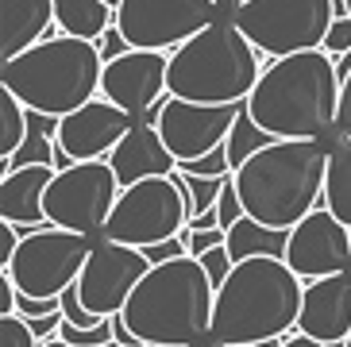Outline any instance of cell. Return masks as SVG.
Returning <instances> with one entry per match:
<instances>
[{"instance_id":"obj_39","label":"cell","mask_w":351,"mask_h":347,"mask_svg":"<svg viewBox=\"0 0 351 347\" xmlns=\"http://www.w3.org/2000/svg\"><path fill=\"white\" fill-rule=\"evenodd\" d=\"M27 320V317H23ZM62 320H66V313H51V317H32L27 324H32V332L39 336V344H47V339H54V332L62 328Z\"/></svg>"},{"instance_id":"obj_16","label":"cell","mask_w":351,"mask_h":347,"mask_svg":"<svg viewBox=\"0 0 351 347\" xmlns=\"http://www.w3.org/2000/svg\"><path fill=\"white\" fill-rule=\"evenodd\" d=\"M132 128H135V116H128L124 108H116L104 97H93L77 112L62 116L58 147L70 154L73 163H97V158H108Z\"/></svg>"},{"instance_id":"obj_3","label":"cell","mask_w":351,"mask_h":347,"mask_svg":"<svg viewBox=\"0 0 351 347\" xmlns=\"http://www.w3.org/2000/svg\"><path fill=\"white\" fill-rule=\"evenodd\" d=\"M217 286L201 259L182 255L174 263H158L128 297L124 320L143 347H197L213 332Z\"/></svg>"},{"instance_id":"obj_6","label":"cell","mask_w":351,"mask_h":347,"mask_svg":"<svg viewBox=\"0 0 351 347\" xmlns=\"http://www.w3.org/2000/svg\"><path fill=\"white\" fill-rule=\"evenodd\" d=\"M267 66H258V51L236 27L232 16L217 20L178 51H170L166 93L201 104H243L258 85Z\"/></svg>"},{"instance_id":"obj_35","label":"cell","mask_w":351,"mask_h":347,"mask_svg":"<svg viewBox=\"0 0 351 347\" xmlns=\"http://www.w3.org/2000/svg\"><path fill=\"white\" fill-rule=\"evenodd\" d=\"M186 239H189V255L201 259L205 251L228 243V232H224V228H208V232H193V228H186Z\"/></svg>"},{"instance_id":"obj_46","label":"cell","mask_w":351,"mask_h":347,"mask_svg":"<svg viewBox=\"0 0 351 347\" xmlns=\"http://www.w3.org/2000/svg\"><path fill=\"white\" fill-rule=\"evenodd\" d=\"M343 347H351V336H348V339H343Z\"/></svg>"},{"instance_id":"obj_4","label":"cell","mask_w":351,"mask_h":347,"mask_svg":"<svg viewBox=\"0 0 351 347\" xmlns=\"http://www.w3.org/2000/svg\"><path fill=\"white\" fill-rule=\"evenodd\" d=\"M328 154L320 139H274L232 178L247 216L270 228H293L324 201Z\"/></svg>"},{"instance_id":"obj_22","label":"cell","mask_w":351,"mask_h":347,"mask_svg":"<svg viewBox=\"0 0 351 347\" xmlns=\"http://www.w3.org/2000/svg\"><path fill=\"white\" fill-rule=\"evenodd\" d=\"M54 16H58L62 35L89 39V43H97L116 23V8L104 4V0H54Z\"/></svg>"},{"instance_id":"obj_42","label":"cell","mask_w":351,"mask_h":347,"mask_svg":"<svg viewBox=\"0 0 351 347\" xmlns=\"http://www.w3.org/2000/svg\"><path fill=\"white\" fill-rule=\"evenodd\" d=\"M336 73H340V82H348V77H351V51L340 54V62H336Z\"/></svg>"},{"instance_id":"obj_43","label":"cell","mask_w":351,"mask_h":347,"mask_svg":"<svg viewBox=\"0 0 351 347\" xmlns=\"http://www.w3.org/2000/svg\"><path fill=\"white\" fill-rule=\"evenodd\" d=\"M43 347H70V344H66V339H47Z\"/></svg>"},{"instance_id":"obj_11","label":"cell","mask_w":351,"mask_h":347,"mask_svg":"<svg viewBox=\"0 0 351 347\" xmlns=\"http://www.w3.org/2000/svg\"><path fill=\"white\" fill-rule=\"evenodd\" d=\"M217 20V0H120L116 8V27L135 51H178Z\"/></svg>"},{"instance_id":"obj_38","label":"cell","mask_w":351,"mask_h":347,"mask_svg":"<svg viewBox=\"0 0 351 347\" xmlns=\"http://www.w3.org/2000/svg\"><path fill=\"white\" fill-rule=\"evenodd\" d=\"M16 301H20V286L8 270H0V317H12L16 313Z\"/></svg>"},{"instance_id":"obj_36","label":"cell","mask_w":351,"mask_h":347,"mask_svg":"<svg viewBox=\"0 0 351 347\" xmlns=\"http://www.w3.org/2000/svg\"><path fill=\"white\" fill-rule=\"evenodd\" d=\"M97 47H101V54H104V62H112V58H120V54H128V51H135L132 43H128V39H124V31L116 27V23H112V27H108V31H104L101 39H97Z\"/></svg>"},{"instance_id":"obj_21","label":"cell","mask_w":351,"mask_h":347,"mask_svg":"<svg viewBox=\"0 0 351 347\" xmlns=\"http://www.w3.org/2000/svg\"><path fill=\"white\" fill-rule=\"evenodd\" d=\"M289 251V228H270L255 216H243L239 224L228 228V255L236 263L247 259H286Z\"/></svg>"},{"instance_id":"obj_9","label":"cell","mask_w":351,"mask_h":347,"mask_svg":"<svg viewBox=\"0 0 351 347\" xmlns=\"http://www.w3.org/2000/svg\"><path fill=\"white\" fill-rule=\"evenodd\" d=\"M20 251L12 259L8 274L16 278L20 294L27 297H62L70 286H77L89 251H93V235L66 232V228L43 224V228H20Z\"/></svg>"},{"instance_id":"obj_45","label":"cell","mask_w":351,"mask_h":347,"mask_svg":"<svg viewBox=\"0 0 351 347\" xmlns=\"http://www.w3.org/2000/svg\"><path fill=\"white\" fill-rule=\"evenodd\" d=\"M104 347H124V344H116V339H112V344H104Z\"/></svg>"},{"instance_id":"obj_20","label":"cell","mask_w":351,"mask_h":347,"mask_svg":"<svg viewBox=\"0 0 351 347\" xmlns=\"http://www.w3.org/2000/svg\"><path fill=\"white\" fill-rule=\"evenodd\" d=\"M54 0H0V62L32 51L43 39H54Z\"/></svg>"},{"instance_id":"obj_8","label":"cell","mask_w":351,"mask_h":347,"mask_svg":"<svg viewBox=\"0 0 351 347\" xmlns=\"http://www.w3.org/2000/svg\"><path fill=\"white\" fill-rule=\"evenodd\" d=\"M186 224H189L186 189L178 182V174H166V178H147V182L120 189V201H116L112 216L104 224V239L143 251V247L162 243L170 235H182Z\"/></svg>"},{"instance_id":"obj_33","label":"cell","mask_w":351,"mask_h":347,"mask_svg":"<svg viewBox=\"0 0 351 347\" xmlns=\"http://www.w3.org/2000/svg\"><path fill=\"white\" fill-rule=\"evenodd\" d=\"M143 255H147V263H151V266H158V263H174V259L189 255V239H186V232H182V235H170V239H162V243L143 247Z\"/></svg>"},{"instance_id":"obj_17","label":"cell","mask_w":351,"mask_h":347,"mask_svg":"<svg viewBox=\"0 0 351 347\" xmlns=\"http://www.w3.org/2000/svg\"><path fill=\"white\" fill-rule=\"evenodd\" d=\"M298 332L320 339V344H343L351 336V270L313 278L305 286Z\"/></svg>"},{"instance_id":"obj_14","label":"cell","mask_w":351,"mask_h":347,"mask_svg":"<svg viewBox=\"0 0 351 347\" xmlns=\"http://www.w3.org/2000/svg\"><path fill=\"white\" fill-rule=\"evenodd\" d=\"M286 263L309 282L313 278L343 274V270H351V228L320 204L301 224L289 228Z\"/></svg>"},{"instance_id":"obj_26","label":"cell","mask_w":351,"mask_h":347,"mask_svg":"<svg viewBox=\"0 0 351 347\" xmlns=\"http://www.w3.org/2000/svg\"><path fill=\"white\" fill-rule=\"evenodd\" d=\"M178 174V182H182V189H186V201H189V220H193L197 213H205V208H217L220 201V189H224L228 178H197V174Z\"/></svg>"},{"instance_id":"obj_15","label":"cell","mask_w":351,"mask_h":347,"mask_svg":"<svg viewBox=\"0 0 351 347\" xmlns=\"http://www.w3.org/2000/svg\"><path fill=\"white\" fill-rule=\"evenodd\" d=\"M166 73H170V51H128L104 62L101 97L124 108L128 116L143 120L166 97Z\"/></svg>"},{"instance_id":"obj_5","label":"cell","mask_w":351,"mask_h":347,"mask_svg":"<svg viewBox=\"0 0 351 347\" xmlns=\"http://www.w3.org/2000/svg\"><path fill=\"white\" fill-rule=\"evenodd\" d=\"M104 54L97 43L54 35L39 47L0 62V85L12 89L32 112L70 116L101 93Z\"/></svg>"},{"instance_id":"obj_27","label":"cell","mask_w":351,"mask_h":347,"mask_svg":"<svg viewBox=\"0 0 351 347\" xmlns=\"http://www.w3.org/2000/svg\"><path fill=\"white\" fill-rule=\"evenodd\" d=\"M320 51L328 58H340L351 51V16H348V0H336V20H332L328 35H324V47Z\"/></svg>"},{"instance_id":"obj_28","label":"cell","mask_w":351,"mask_h":347,"mask_svg":"<svg viewBox=\"0 0 351 347\" xmlns=\"http://www.w3.org/2000/svg\"><path fill=\"white\" fill-rule=\"evenodd\" d=\"M182 174H197V178H232V163H228V147H217V151L201 154L193 163H178Z\"/></svg>"},{"instance_id":"obj_34","label":"cell","mask_w":351,"mask_h":347,"mask_svg":"<svg viewBox=\"0 0 351 347\" xmlns=\"http://www.w3.org/2000/svg\"><path fill=\"white\" fill-rule=\"evenodd\" d=\"M16 313L20 317H51V313H62V297H27L20 294V301H16Z\"/></svg>"},{"instance_id":"obj_37","label":"cell","mask_w":351,"mask_h":347,"mask_svg":"<svg viewBox=\"0 0 351 347\" xmlns=\"http://www.w3.org/2000/svg\"><path fill=\"white\" fill-rule=\"evenodd\" d=\"M336 139H351V77L340 85V112H336Z\"/></svg>"},{"instance_id":"obj_32","label":"cell","mask_w":351,"mask_h":347,"mask_svg":"<svg viewBox=\"0 0 351 347\" xmlns=\"http://www.w3.org/2000/svg\"><path fill=\"white\" fill-rule=\"evenodd\" d=\"M201 266L208 270V278H213V286L220 289V286L228 282V274L236 270V259L228 255V243H220V247H213V251H205V255H201Z\"/></svg>"},{"instance_id":"obj_7","label":"cell","mask_w":351,"mask_h":347,"mask_svg":"<svg viewBox=\"0 0 351 347\" xmlns=\"http://www.w3.org/2000/svg\"><path fill=\"white\" fill-rule=\"evenodd\" d=\"M232 20L258 54L289 58L324 47L336 20V0H247Z\"/></svg>"},{"instance_id":"obj_2","label":"cell","mask_w":351,"mask_h":347,"mask_svg":"<svg viewBox=\"0 0 351 347\" xmlns=\"http://www.w3.org/2000/svg\"><path fill=\"white\" fill-rule=\"evenodd\" d=\"M305 286L286 259H247L236 263L228 282L217 289L213 309V347L243 344L267 347L270 339L298 328Z\"/></svg>"},{"instance_id":"obj_23","label":"cell","mask_w":351,"mask_h":347,"mask_svg":"<svg viewBox=\"0 0 351 347\" xmlns=\"http://www.w3.org/2000/svg\"><path fill=\"white\" fill-rule=\"evenodd\" d=\"M324 208L336 213L351 228V139H336L328 154V178H324Z\"/></svg>"},{"instance_id":"obj_29","label":"cell","mask_w":351,"mask_h":347,"mask_svg":"<svg viewBox=\"0 0 351 347\" xmlns=\"http://www.w3.org/2000/svg\"><path fill=\"white\" fill-rule=\"evenodd\" d=\"M58 339H66L70 347H104V344H112V320H104L101 328H77L70 320H62Z\"/></svg>"},{"instance_id":"obj_25","label":"cell","mask_w":351,"mask_h":347,"mask_svg":"<svg viewBox=\"0 0 351 347\" xmlns=\"http://www.w3.org/2000/svg\"><path fill=\"white\" fill-rule=\"evenodd\" d=\"M27 139V104L0 85V158L8 163Z\"/></svg>"},{"instance_id":"obj_48","label":"cell","mask_w":351,"mask_h":347,"mask_svg":"<svg viewBox=\"0 0 351 347\" xmlns=\"http://www.w3.org/2000/svg\"><path fill=\"white\" fill-rule=\"evenodd\" d=\"M228 347H243V344H228Z\"/></svg>"},{"instance_id":"obj_40","label":"cell","mask_w":351,"mask_h":347,"mask_svg":"<svg viewBox=\"0 0 351 347\" xmlns=\"http://www.w3.org/2000/svg\"><path fill=\"white\" fill-rule=\"evenodd\" d=\"M282 347H328V344H320V339H313V336H305V332L293 328V336L282 339Z\"/></svg>"},{"instance_id":"obj_31","label":"cell","mask_w":351,"mask_h":347,"mask_svg":"<svg viewBox=\"0 0 351 347\" xmlns=\"http://www.w3.org/2000/svg\"><path fill=\"white\" fill-rule=\"evenodd\" d=\"M217 216H220V228H224V232H228L232 224H239L243 216H247V208H243V197H239V189H236V178H228L224 189H220Z\"/></svg>"},{"instance_id":"obj_12","label":"cell","mask_w":351,"mask_h":347,"mask_svg":"<svg viewBox=\"0 0 351 347\" xmlns=\"http://www.w3.org/2000/svg\"><path fill=\"white\" fill-rule=\"evenodd\" d=\"M236 116H239V104H201V101H182V97L166 93L143 120L158 128L162 143L170 147V154L178 163H193L201 154L224 147Z\"/></svg>"},{"instance_id":"obj_10","label":"cell","mask_w":351,"mask_h":347,"mask_svg":"<svg viewBox=\"0 0 351 347\" xmlns=\"http://www.w3.org/2000/svg\"><path fill=\"white\" fill-rule=\"evenodd\" d=\"M120 178H116L108 158L97 163H73L70 170L54 174L51 189H47V224L66 228V232L82 235H104V224L120 201Z\"/></svg>"},{"instance_id":"obj_18","label":"cell","mask_w":351,"mask_h":347,"mask_svg":"<svg viewBox=\"0 0 351 347\" xmlns=\"http://www.w3.org/2000/svg\"><path fill=\"white\" fill-rule=\"evenodd\" d=\"M108 163H112V170H116V178H120L124 189L135 182L166 178V174L178 170V158L170 154V147L162 143L158 128L147 123V120H135V128L120 139V147L108 154Z\"/></svg>"},{"instance_id":"obj_13","label":"cell","mask_w":351,"mask_h":347,"mask_svg":"<svg viewBox=\"0 0 351 347\" xmlns=\"http://www.w3.org/2000/svg\"><path fill=\"white\" fill-rule=\"evenodd\" d=\"M151 270L147 255L139 247L128 243H112V239H97L93 251H89V263H85L82 278H77V297L82 305L97 317H116L124 313L128 297L135 294V286L143 282V274Z\"/></svg>"},{"instance_id":"obj_30","label":"cell","mask_w":351,"mask_h":347,"mask_svg":"<svg viewBox=\"0 0 351 347\" xmlns=\"http://www.w3.org/2000/svg\"><path fill=\"white\" fill-rule=\"evenodd\" d=\"M0 347H43V344L32 332V324L20 313H12V317H0Z\"/></svg>"},{"instance_id":"obj_24","label":"cell","mask_w":351,"mask_h":347,"mask_svg":"<svg viewBox=\"0 0 351 347\" xmlns=\"http://www.w3.org/2000/svg\"><path fill=\"white\" fill-rule=\"evenodd\" d=\"M274 143V135L270 132H263L255 123V116L247 112V101L239 104V116H236V123H232V132H228V139H224V147H228V163H232V170H239V166L247 163V158H255L263 147H270Z\"/></svg>"},{"instance_id":"obj_1","label":"cell","mask_w":351,"mask_h":347,"mask_svg":"<svg viewBox=\"0 0 351 347\" xmlns=\"http://www.w3.org/2000/svg\"><path fill=\"white\" fill-rule=\"evenodd\" d=\"M340 73L324 51L274 58L247 97V112L274 139H332L340 112Z\"/></svg>"},{"instance_id":"obj_47","label":"cell","mask_w":351,"mask_h":347,"mask_svg":"<svg viewBox=\"0 0 351 347\" xmlns=\"http://www.w3.org/2000/svg\"><path fill=\"white\" fill-rule=\"evenodd\" d=\"M348 16H351V0H348Z\"/></svg>"},{"instance_id":"obj_41","label":"cell","mask_w":351,"mask_h":347,"mask_svg":"<svg viewBox=\"0 0 351 347\" xmlns=\"http://www.w3.org/2000/svg\"><path fill=\"white\" fill-rule=\"evenodd\" d=\"M243 4H247V0H217V8L224 12V16H236V12L243 8Z\"/></svg>"},{"instance_id":"obj_19","label":"cell","mask_w":351,"mask_h":347,"mask_svg":"<svg viewBox=\"0 0 351 347\" xmlns=\"http://www.w3.org/2000/svg\"><path fill=\"white\" fill-rule=\"evenodd\" d=\"M54 166H12L0 178V216L16 228H43L47 224V189L54 182Z\"/></svg>"},{"instance_id":"obj_44","label":"cell","mask_w":351,"mask_h":347,"mask_svg":"<svg viewBox=\"0 0 351 347\" xmlns=\"http://www.w3.org/2000/svg\"><path fill=\"white\" fill-rule=\"evenodd\" d=\"M104 4H112V8H120V0H104Z\"/></svg>"}]
</instances>
